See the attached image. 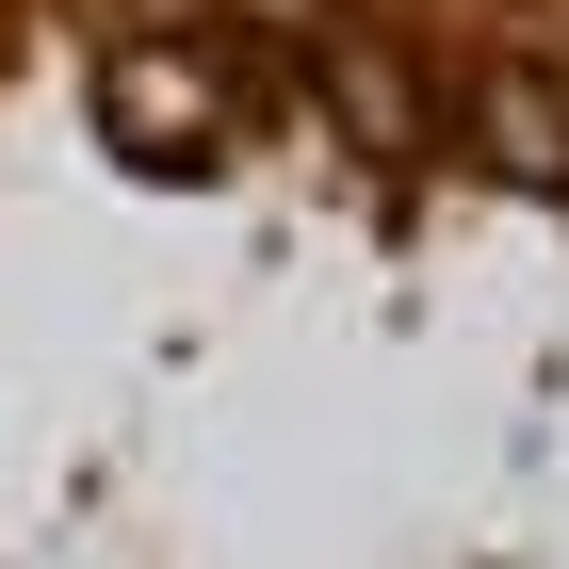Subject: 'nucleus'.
Returning <instances> with one entry per match:
<instances>
[{"label":"nucleus","instance_id":"1","mask_svg":"<svg viewBox=\"0 0 569 569\" xmlns=\"http://www.w3.org/2000/svg\"><path fill=\"white\" fill-rule=\"evenodd\" d=\"M228 17L212 33H98V66H82V98H98V131H114V163H147V179H179V163H228L244 147V82H228Z\"/></svg>","mask_w":569,"mask_h":569}]
</instances>
